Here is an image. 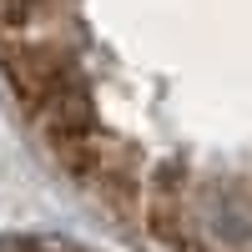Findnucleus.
<instances>
[{"label":"nucleus","mask_w":252,"mask_h":252,"mask_svg":"<svg viewBox=\"0 0 252 252\" xmlns=\"http://www.w3.org/2000/svg\"><path fill=\"white\" fill-rule=\"evenodd\" d=\"M51 0H0V20L5 26H20V20H31V15H40Z\"/></svg>","instance_id":"1"}]
</instances>
